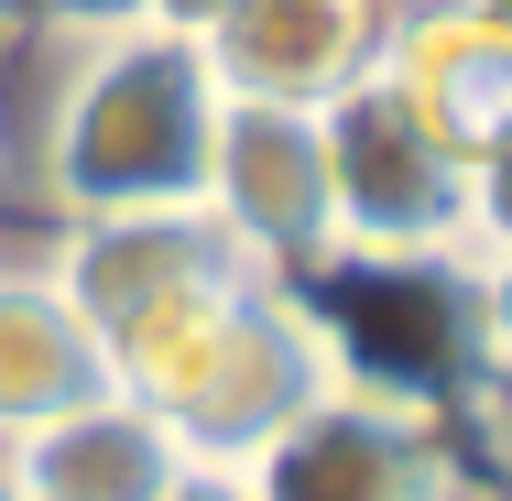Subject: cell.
<instances>
[{
    "mask_svg": "<svg viewBox=\"0 0 512 501\" xmlns=\"http://www.w3.org/2000/svg\"><path fill=\"white\" fill-rule=\"evenodd\" d=\"M99 360H109V393H131L186 458H229V469L251 447H273L316 393L349 382L338 316H316L306 284H273V273L164 305V316L120 327Z\"/></svg>",
    "mask_w": 512,
    "mask_h": 501,
    "instance_id": "cell-1",
    "label": "cell"
},
{
    "mask_svg": "<svg viewBox=\"0 0 512 501\" xmlns=\"http://www.w3.org/2000/svg\"><path fill=\"white\" fill-rule=\"evenodd\" d=\"M207 131H218V77L186 33L120 22L88 33L44 109V207L55 218H131V207H197Z\"/></svg>",
    "mask_w": 512,
    "mask_h": 501,
    "instance_id": "cell-2",
    "label": "cell"
},
{
    "mask_svg": "<svg viewBox=\"0 0 512 501\" xmlns=\"http://www.w3.org/2000/svg\"><path fill=\"white\" fill-rule=\"evenodd\" d=\"M327 131V240L338 273H469L491 284V175L447 153L382 77L316 109Z\"/></svg>",
    "mask_w": 512,
    "mask_h": 501,
    "instance_id": "cell-3",
    "label": "cell"
},
{
    "mask_svg": "<svg viewBox=\"0 0 512 501\" xmlns=\"http://www.w3.org/2000/svg\"><path fill=\"white\" fill-rule=\"evenodd\" d=\"M240 480H251V501H469L436 403L360 382V371L338 393H316L273 447H251Z\"/></svg>",
    "mask_w": 512,
    "mask_h": 501,
    "instance_id": "cell-4",
    "label": "cell"
},
{
    "mask_svg": "<svg viewBox=\"0 0 512 501\" xmlns=\"http://www.w3.org/2000/svg\"><path fill=\"white\" fill-rule=\"evenodd\" d=\"M197 207L262 262V273H273V284H316V273H338V240H327V131H316V109L218 99Z\"/></svg>",
    "mask_w": 512,
    "mask_h": 501,
    "instance_id": "cell-5",
    "label": "cell"
},
{
    "mask_svg": "<svg viewBox=\"0 0 512 501\" xmlns=\"http://www.w3.org/2000/svg\"><path fill=\"white\" fill-rule=\"evenodd\" d=\"M66 305L88 316V338H120V327H142V316H164V305L207 295V284H240V273H262L207 207H131V218H66V251L44 262Z\"/></svg>",
    "mask_w": 512,
    "mask_h": 501,
    "instance_id": "cell-6",
    "label": "cell"
},
{
    "mask_svg": "<svg viewBox=\"0 0 512 501\" xmlns=\"http://www.w3.org/2000/svg\"><path fill=\"white\" fill-rule=\"evenodd\" d=\"M404 0H229L207 22V77L218 99H273V109H327L382 66Z\"/></svg>",
    "mask_w": 512,
    "mask_h": 501,
    "instance_id": "cell-7",
    "label": "cell"
},
{
    "mask_svg": "<svg viewBox=\"0 0 512 501\" xmlns=\"http://www.w3.org/2000/svg\"><path fill=\"white\" fill-rule=\"evenodd\" d=\"M371 77L447 153L502 164V131H512V22H502V0H404Z\"/></svg>",
    "mask_w": 512,
    "mask_h": 501,
    "instance_id": "cell-8",
    "label": "cell"
},
{
    "mask_svg": "<svg viewBox=\"0 0 512 501\" xmlns=\"http://www.w3.org/2000/svg\"><path fill=\"white\" fill-rule=\"evenodd\" d=\"M175 469H186V447L131 393H99L55 425H33L22 447H0V480H22L33 501H153Z\"/></svg>",
    "mask_w": 512,
    "mask_h": 501,
    "instance_id": "cell-9",
    "label": "cell"
},
{
    "mask_svg": "<svg viewBox=\"0 0 512 501\" xmlns=\"http://www.w3.org/2000/svg\"><path fill=\"white\" fill-rule=\"evenodd\" d=\"M99 393H109V360L88 338V316L66 305V284L0 262V447H22L33 425H55Z\"/></svg>",
    "mask_w": 512,
    "mask_h": 501,
    "instance_id": "cell-10",
    "label": "cell"
},
{
    "mask_svg": "<svg viewBox=\"0 0 512 501\" xmlns=\"http://www.w3.org/2000/svg\"><path fill=\"white\" fill-rule=\"evenodd\" d=\"M22 11H44L66 44H88V33H120V22H142V0H22Z\"/></svg>",
    "mask_w": 512,
    "mask_h": 501,
    "instance_id": "cell-11",
    "label": "cell"
},
{
    "mask_svg": "<svg viewBox=\"0 0 512 501\" xmlns=\"http://www.w3.org/2000/svg\"><path fill=\"white\" fill-rule=\"evenodd\" d=\"M153 501H251V480H240L229 458H186V469H175Z\"/></svg>",
    "mask_w": 512,
    "mask_h": 501,
    "instance_id": "cell-12",
    "label": "cell"
},
{
    "mask_svg": "<svg viewBox=\"0 0 512 501\" xmlns=\"http://www.w3.org/2000/svg\"><path fill=\"white\" fill-rule=\"evenodd\" d=\"M218 11H229V0H142V22H153V33H186V44H207Z\"/></svg>",
    "mask_w": 512,
    "mask_h": 501,
    "instance_id": "cell-13",
    "label": "cell"
},
{
    "mask_svg": "<svg viewBox=\"0 0 512 501\" xmlns=\"http://www.w3.org/2000/svg\"><path fill=\"white\" fill-rule=\"evenodd\" d=\"M0 11H11V0H0Z\"/></svg>",
    "mask_w": 512,
    "mask_h": 501,
    "instance_id": "cell-14",
    "label": "cell"
}]
</instances>
